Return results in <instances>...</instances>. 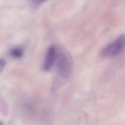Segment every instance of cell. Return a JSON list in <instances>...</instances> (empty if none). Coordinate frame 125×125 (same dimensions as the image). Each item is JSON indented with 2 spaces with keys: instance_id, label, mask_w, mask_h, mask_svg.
<instances>
[{
  "instance_id": "6da1fadb",
  "label": "cell",
  "mask_w": 125,
  "mask_h": 125,
  "mask_svg": "<svg viewBox=\"0 0 125 125\" xmlns=\"http://www.w3.org/2000/svg\"><path fill=\"white\" fill-rule=\"evenodd\" d=\"M57 74L62 79L68 78L71 75L73 68L72 58L65 49L56 45V55L54 63Z\"/></svg>"
},
{
  "instance_id": "277c9868",
  "label": "cell",
  "mask_w": 125,
  "mask_h": 125,
  "mask_svg": "<svg viewBox=\"0 0 125 125\" xmlns=\"http://www.w3.org/2000/svg\"><path fill=\"white\" fill-rule=\"evenodd\" d=\"M23 50L21 48L16 47L13 49L10 52V55L15 58H19L23 55Z\"/></svg>"
},
{
  "instance_id": "3957f363",
  "label": "cell",
  "mask_w": 125,
  "mask_h": 125,
  "mask_svg": "<svg viewBox=\"0 0 125 125\" xmlns=\"http://www.w3.org/2000/svg\"><path fill=\"white\" fill-rule=\"evenodd\" d=\"M56 55V45H52L49 47L43 64V68L45 71H49L54 65Z\"/></svg>"
},
{
  "instance_id": "7a4b0ae2",
  "label": "cell",
  "mask_w": 125,
  "mask_h": 125,
  "mask_svg": "<svg viewBox=\"0 0 125 125\" xmlns=\"http://www.w3.org/2000/svg\"><path fill=\"white\" fill-rule=\"evenodd\" d=\"M125 42V35H121L102 50L101 56L103 58H109L118 55L124 49Z\"/></svg>"
},
{
  "instance_id": "5b68a950",
  "label": "cell",
  "mask_w": 125,
  "mask_h": 125,
  "mask_svg": "<svg viewBox=\"0 0 125 125\" xmlns=\"http://www.w3.org/2000/svg\"><path fill=\"white\" fill-rule=\"evenodd\" d=\"M5 65V61L3 59H0V73L2 71Z\"/></svg>"
},
{
  "instance_id": "8992f818",
  "label": "cell",
  "mask_w": 125,
  "mask_h": 125,
  "mask_svg": "<svg viewBox=\"0 0 125 125\" xmlns=\"http://www.w3.org/2000/svg\"><path fill=\"white\" fill-rule=\"evenodd\" d=\"M0 125H3V124L1 123H0Z\"/></svg>"
}]
</instances>
